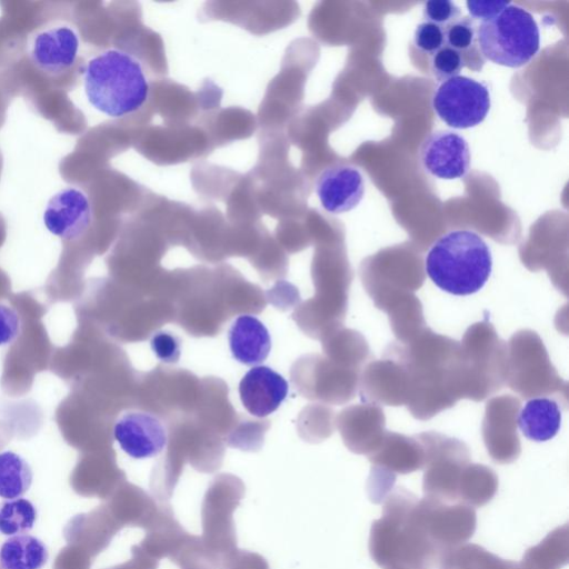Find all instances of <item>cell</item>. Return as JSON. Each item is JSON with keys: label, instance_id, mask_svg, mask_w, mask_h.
Masks as SVG:
<instances>
[{"label": "cell", "instance_id": "1", "mask_svg": "<svg viewBox=\"0 0 569 569\" xmlns=\"http://www.w3.org/2000/svg\"><path fill=\"white\" fill-rule=\"evenodd\" d=\"M383 356L396 360L407 379L406 406L428 420L462 398L460 342L426 327L413 340L387 346Z\"/></svg>", "mask_w": 569, "mask_h": 569}, {"label": "cell", "instance_id": "2", "mask_svg": "<svg viewBox=\"0 0 569 569\" xmlns=\"http://www.w3.org/2000/svg\"><path fill=\"white\" fill-rule=\"evenodd\" d=\"M88 102L114 119L139 111L150 91L141 62L131 53L109 48L90 58L82 72Z\"/></svg>", "mask_w": 569, "mask_h": 569}, {"label": "cell", "instance_id": "3", "mask_svg": "<svg viewBox=\"0 0 569 569\" xmlns=\"http://www.w3.org/2000/svg\"><path fill=\"white\" fill-rule=\"evenodd\" d=\"M491 251L470 230H453L437 239L428 251L425 272L441 290L455 296L479 291L491 273Z\"/></svg>", "mask_w": 569, "mask_h": 569}, {"label": "cell", "instance_id": "4", "mask_svg": "<svg viewBox=\"0 0 569 569\" xmlns=\"http://www.w3.org/2000/svg\"><path fill=\"white\" fill-rule=\"evenodd\" d=\"M462 398L482 401L507 380L508 348L488 320L470 326L460 342Z\"/></svg>", "mask_w": 569, "mask_h": 569}, {"label": "cell", "instance_id": "5", "mask_svg": "<svg viewBox=\"0 0 569 569\" xmlns=\"http://www.w3.org/2000/svg\"><path fill=\"white\" fill-rule=\"evenodd\" d=\"M506 385L525 399L552 398L562 409L568 406V383L552 366L537 332L519 330L507 342Z\"/></svg>", "mask_w": 569, "mask_h": 569}, {"label": "cell", "instance_id": "6", "mask_svg": "<svg viewBox=\"0 0 569 569\" xmlns=\"http://www.w3.org/2000/svg\"><path fill=\"white\" fill-rule=\"evenodd\" d=\"M477 39L485 59L509 68L528 63L540 47L539 28L532 14L512 3L493 18L480 21Z\"/></svg>", "mask_w": 569, "mask_h": 569}, {"label": "cell", "instance_id": "7", "mask_svg": "<svg viewBox=\"0 0 569 569\" xmlns=\"http://www.w3.org/2000/svg\"><path fill=\"white\" fill-rule=\"evenodd\" d=\"M243 496L244 486L233 476L217 477L203 496L201 539L219 559L237 548L233 512Z\"/></svg>", "mask_w": 569, "mask_h": 569}, {"label": "cell", "instance_id": "8", "mask_svg": "<svg viewBox=\"0 0 569 569\" xmlns=\"http://www.w3.org/2000/svg\"><path fill=\"white\" fill-rule=\"evenodd\" d=\"M81 46L78 28L68 21H50L34 29L27 39L31 64L48 77H60L76 64Z\"/></svg>", "mask_w": 569, "mask_h": 569}, {"label": "cell", "instance_id": "9", "mask_svg": "<svg viewBox=\"0 0 569 569\" xmlns=\"http://www.w3.org/2000/svg\"><path fill=\"white\" fill-rule=\"evenodd\" d=\"M490 104L488 87L465 76L441 82L432 98L437 116L455 129L480 124L488 114Z\"/></svg>", "mask_w": 569, "mask_h": 569}, {"label": "cell", "instance_id": "10", "mask_svg": "<svg viewBox=\"0 0 569 569\" xmlns=\"http://www.w3.org/2000/svg\"><path fill=\"white\" fill-rule=\"evenodd\" d=\"M520 400L511 395L491 398L486 405L482 436L488 452L497 462H511L520 453L517 417Z\"/></svg>", "mask_w": 569, "mask_h": 569}, {"label": "cell", "instance_id": "11", "mask_svg": "<svg viewBox=\"0 0 569 569\" xmlns=\"http://www.w3.org/2000/svg\"><path fill=\"white\" fill-rule=\"evenodd\" d=\"M42 220L53 236L67 241L78 240L92 224L91 201L82 189L68 186L48 200Z\"/></svg>", "mask_w": 569, "mask_h": 569}, {"label": "cell", "instance_id": "12", "mask_svg": "<svg viewBox=\"0 0 569 569\" xmlns=\"http://www.w3.org/2000/svg\"><path fill=\"white\" fill-rule=\"evenodd\" d=\"M420 160L431 176L452 180L466 176L470 167L467 140L449 130L431 132L420 148Z\"/></svg>", "mask_w": 569, "mask_h": 569}, {"label": "cell", "instance_id": "13", "mask_svg": "<svg viewBox=\"0 0 569 569\" xmlns=\"http://www.w3.org/2000/svg\"><path fill=\"white\" fill-rule=\"evenodd\" d=\"M113 437L120 448L134 459L158 456L168 441L161 420L142 411H130L119 417L113 427Z\"/></svg>", "mask_w": 569, "mask_h": 569}, {"label": "cell", "instance_id": "14", "mask_svg": "<svg viewBox=\"0 0 569 569\" xmlns=\"http://www.w3.org/2000/svg\"><path fill=\"white\" fill-rule=\"evenodd\" d=\"M315 191L322 208L330 213H343L356 208L365 194V180L358 168L332 164L316 179Z\"/></svg>", "mask_w": 569, "mask_h": 569}, {"label": "cell", "instance_id": "15", "mask_svg": "<svg viewBox=\"0 0 569 569\" xmlns=\"http://www.w3.org/2000/svg\"><path fill=\"white\" fill-rule=\"evenodd\" d=\"M362 401L378 406H402L407 401V379L402 367L383 356L372 360L359 377Z\"/></svg>", "mask_w": 569, "mask_h": 569}, {"label": "cell", "instance_id": "16", "mask_svg": "<svg viewBox=\"0 0 569 569\" xmlns=\"http://www.w3.org/2000/svg\"><path fill=\"white\" fill-rule=\"evenodd\" d=\"M288 382L267 366L249 369L239 382V396L246 410L258 418L273 413L288 395Z\"/></svg>", "mask_w": 569, "mask_h": 569}, {"label": "cell", "instance_id": "17", "mask_svg": "<svg viewBox=\"0 0 569 569\" xmlns=\"http://www.w3.org/2000/svg\"><path fill=\"white\" fill-rule=\"evenodd\" d=\"M232 357L246 366L261 363L270 353L271 338L267 327L252 315L237 317L228 331Z\"/></svg>", "mask_w": 569, "mask_h": 569}, {"label": "cell", "instance_id": "18", "mask_svg": "<svg viewBox=\"0 0 569 569\" xmlns=\"http://www.w3.org/2000/svg\"><path fill=\"white\" fill-rule=\"evenodd\" d=\"M345 412L348 413V425L343 431L346 445L358 453L373 452L387 431L381 407L365 402Z\"/></svg>", "mask_w": 569, "mask_h": 569}, {"label": "cell", "instance_id": "19", "mask_svg": "<svg viewBox=\"0 0 569 569\" xmlns=\"http://www.w3.org/2000/svg\"><path fill=\"white\" fill-rule=\"evenodd\" d=\"M560 425V405L548 397L529 399L517 417V426L522 435L536 442L552 439L558 433Z\"/></svg>", "mask_w": 569, "mask_h": 569}, {"label": "cell", "instance_id": "20", "mask_svg": "<svg viewBox=\"0 0 569 569\" xmlns=\"http://www.w3.org/2000/svg\"><path fill=\"white\" fill-rule=\"evenodd\" d=\"M48 558L44 542L27 533L11 536L0 547L2 569H41Z\"/></svg>", "mask_w": 569, "mask_h": 569}, {"label": "cell", "instance_id": "21", "mask_svg": "<svg viewBox=\"0 0 569 569\" xmlns=\"http://www.w3.org/2000/svg\"><path fill=\"white\" fill-rule=\"evenodd\" d=\"M477 24L471 17L465 16L445 28L446 44L456 50L463 67L472 71H481L486 61L477 39Z\"/></svg>", "mask_w": 569, "mask_h": 569}, {"label": "cell", "instance_id": "22", "mask_svg": "<svg viewBox=\"0 0 569 569\" xmlns=\"http://www.w3.org/2000/svg\"><path fill=\"white\" fill-rule=\"evenodd\" d=\"M32 469L29 462L13 451L0 452V497L21 498L32 483Z\"/></svg>", "mask_w": 569, "mask_h": 569}, {"label": "cell", "instance_id": "23", "mask_svg": "<svg viewBox=\"0 0 569 569\" xmlns=\"http://www.w3.org/2000/svg\"><path fill=\"white\" fill-rule=\"evenodd\" d=\"M387 313L397 341L401 343L413 340L426 328L422 305L416 295L399 301Z\"/></svg>", "mask_w": 569, "mask_h": 569}, {"label": "cell", "instance_id": "24", "mask_svg": "<svg viewBox=\"0 0 569 569\" xmlns=\"http://www.w3.org/2000/svg\"><path fill=\"white\" fill-rule=\"evenodd\" d=\"M37 519L34 505L26 498L0 502V533L14 536L31 530Z\"/></svg>", "mask_w": 569, "mask_h": 569}, {"label": "cell", "instance_id": "25", "mask_svg": "<svg viewBox=\"0 0 569 569\" xmlns=\"http://www.w3.org/2000/svg\"><path fill=\"white\" fill-rule=\"evenodd\" d=\"M170 561L180 569H219V557L209 551L201 537L191 533Z\"/></svg>", "mask_w": 569, "mask_h": 569}, {"label": "cell", "instance_id": "26", "mask_svg": "<svg viewBox=\"0 0 569 569\" xmlns=\"http://www.w3.org/2000/svg\"><path fill=\"white\" fill-rule=\"evenodd\" d=\"M462 68L460 54L447 44L432 54L431 72L440 82L459 76Z\"/></svg>", "mask_w": 569, "mask_h": 569}, {"label": "cell", "instance_id": "27", "mask_svg": "<svg viewBox=\"0 0 569 569\" xmlns=\"http://www.w3.org/2000/svg\"><path fill=\"white\" fill-rule=\"evenodd\" d=\"M461 17L460 8L449 0H430L423 4V18L427 22L442 28L453 23Z\"/></svg>", "mask_w": 569, "mask_h": 569}, {"label": "cell", "instance_id": "28", "mask_svg": "<svg viewBox=\"0 0 569 569\" xmlns=\"http://www.w3.org/2000/svg\"><path fill=\"white\" fill-rule=\"evenodd\" d=\"M219 569H269V565L259 553L236 548L220 557Z\"/></svg>", "mask_w": 569, "mask_h": 569}, {"label": "cell", "instance_id": "29", "mask_svg": "<svg viewBox=\"0 0 569 569\" xmlns=\"http://www.w3.org/2000/svg\"><path fill=\"white\" fill-rule=\"evenodd\" d=\"M413 40L418 49L433 54L446 44L445 28L427 21L421 22L415 30Z\"/></svg>", "mask_w": 569, "mask_h": 569}, {"label": "cell", "instance_id": "30", "mask_svg": "<svg viewBox=\"0 0 569 569\" xmlns=\"http://www.w3.org/2000/svg\"><path fill=\"white\" fill-rule=\"evenodd\" d=\"M150 346L156 357L162 362L173 363L180 358L179 340L169 332H156L150 340Z\"/></svg>", "mask_w": 569, "mask_h": 569}, {"label": "cell", "instance_id": "31", "mask_svg": "<svg viewBox=\"0 0 569 569\" xmlns=\"http://www.w3.org/2000/svg\"><path fill=\"white\" fill-rule=\"evenodd\" d=\"M20 331V319L14 309L0 303V346L11 343Z\"/></svg>", "mask_w": 569, "mask_h": 569}, {"label": "cell", "instance_id": "32", "mask_svg": "<svg viewBox=\"0 0 569 569\" xmlns=\"http://www.w3.org/2000/svg\"><path fill=\"white\" fill-rule=\"evenodd\" d=\"M510 2L508 1H467L468 12L473 20L485 21L500 13Z\"/></svg>", "mask_w": 569, "mask_h": 569}]
</instances>
